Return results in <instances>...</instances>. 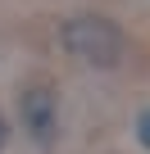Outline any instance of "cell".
I'll return each instance as SVG.
<instances>
[{"label":"cell","mask_w":150,"mask_h":154,"mask_svg":"<svg viewBox=\"0 0 150 154\" xmlns=\"http://www.w3.org/2000/svg\"><path fill=\"white\" fill-rule=\"evenodd\" d=\"M59 45L73 59L91 63V68H118L123 54H127L123 32L105 14H73V18H64L59 23Z\"/></svg>","instance_id":"6da1fadb"},{"label":"cell","mask_w":150,"mask_h":154,"mask_svg":"<svg viewBox=\"0 0 150 154\" xmlns=\"http://www.w3.org/2000/svg\"><path fill=\"white\" fill-rule=\"evenodd\" d=\"M18 122L27 127L32 140H41V145L55 140V131H59V91H55V82L41 77V82H27L18 91Z\"/></svg>","instance_id":"7a4b0ae2"},{"label":"cell","mask_w":150,"mask_h":154,"mask_svg":"<svg viewBox=\"0 0 150 154\" xmlns=\"http://www.w3.org/2000/svg\"><path fill=\"white\" fill-rule=\"evenodd\" d=\"M136 140H141V149H150V109L136 113Z\"/></svg>","instance_id":"3957f363"},{"label":"cell","mask_w":150,"mask_h":154,"mask_svg":"<svg viewBox=\"0 0 150 154\" xmlns=\"http://www.w3.org/2000/svg\"><path fill=\"white\" fill-rule=\"evenodd\" d=\"M5 140H9V122H5V113H0V149H5Z\"/></svg>","instance_id":"277c9868"}]
</instances>
